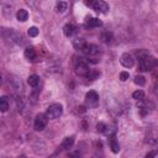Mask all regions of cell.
<instances>
[{
    "label": "cell",
    "instance_id": "ba28073f",
    "mask_svg": "<svg viewBox=\"0 0 158 158\" xmlns=\"http://www.w3.org/2000/svg\"><path fill=\"white\" fill-rule=\"evenodd\" d=\"M81 52L84 54H86L88 57H95V56H98L100 53V48L94 43H86L84 46V48L81 49Z\"/></svg>",
    "mask_w": 158,
    "mask_h": 158
},
{
    "label": "cell",
    "instance_id": "5bb4252c",
    "mask_svg": "<svg viewBox=\"0 0 158 158\" xmlns=\"http://www.w3.org/2000/svg\"><path fill=\"white\" fill-rule=\"evenodd\" d=\"M149 105H152V104H151L149 101H144V100H141V101L137 104V106H138V109H139V111H141L142 115H146V114H148V112L151 111Z\"/></svg>",
    "mask_w": 158,
    "mask_h": 158
},
{
    "label": "cell",
    "instance_id": "3957f363",
    "mask_svg": "<svg viewBox=\"0 0 158 158\" xmlns=\"http://www.w3.org/2000/svg\"><path fill=\"white\" fill-rule=\"evenodd\" d=\"M1 35H2L4 40L7 41V42L16 43V44H22V43H23V41H22L23 38H22L21 33H19V32H16V31H14V30H11V28H10V30L2 28Z\"/></svg>",
    "mask_w": 158,
    "mask_h": 158
},
{
    "label": "cell",
    "instance_id": "7402d4cb",
    "mask_svg": "<svg viewBox=\"0 0 158 158\" xmlns=\"http://www.w3.org/2000/svg\"><path fill=\"white\" fill-rule=\"evenodd\" d=\"M56 7H57V11H59V12H64V11L67 10V7H68V4H67L65 1H59V2H57Z\"/></svg>",
    "mask_w": 158,
    "mask_h": 158
},
{
    "label": "cell",
    "instance_id": "44dd1931",
    "mask_svg": "<svg viewBox=\"0 0 158 158\" xmlns=\"http://www.w3.org/2000/svg\"><path fill=\"white\" fill-rule=\"evenodd\" d=\"M132 98L135 100H137V101H141V100L144 99V91L143 90H136V91H133Z\"/></svg>",
    "mask_w": 158,
    "mask_h": 158
},
{
    "label": "cell",
    "instance_id": "ffe728a7",
    "mask_svg": "<svg viewBox=\"0 0 158 158\" xmlns=\"http://www.w3.org/2000/svg\"><path fill=\"white\" fill-rule=\"evenodd\" d=\"M9 105H10V104H9L7 96H1V98H0V110H1V112L7 111Z\"/></svg>",
    "mask_w": 158,
    "mask_h": 158
},
{
    "label": "cell",
    "instance_id": "7c38bea8",
    "mask_svg": "<svg viewBox=\"0 0 158 158\" xmlns=\"http://www.w3.org/2000/svg\"><path fill=\"white\" fill-rule=\"evenodd\" d=\"M100 26H102V22H101V20H99L96 17H89L85 21L86 28H95V27H100Z\"/></svg>",
    "mask_w": 158,
    "mask_h": 158
},
{
    "label": "cell",
    "instance_id": "d4e9b609",
    "mask_svg": "<svg viewBox=\"0 0 158 158\" xmlns=\"http://www.w3.org/2000/svg\"><path fill=\"white\" fill-rule=\"evenodd\" d=\"M135 83H136L137 85H139V86H143V85L146 84V79H144V77H142V75H136V77H135Z\"/></svg>",
    "mask_w": 158,
    "mask_h": 158
},
{
    "label": "cell",
    "instance_id": "2e32d148",
    "mask_svg": "<svg viewBox=\"0 0 158 158\" xmlns=\"http://www.w3.org/2000/svg\"><path fill=\"white\" fill-rule=\"evenodd\" d=\"M27 83H28L30 86H32V88L36 89L38 86V84H40V77L37 74H32V75H30L27 78Z\"/></svg>",
    "mask_w": 158,
    "mask_h": 158
},
{
    "label": "cell",
    "instance_id": "5b68a950",
    "mask_svg": "<svg viewBox=\"0 0 158 158\" xmlns=\"http://www.w3.org/2000/svg\"><path fill=\"white\" fill-rule=\"evenodd\" d=\"M86 5L91 6L96 12L99 14H106L109 11V4L102 1V0H96V1H88Z\"/></svg>",
    "mask_w": 158,
    "mask_h": 158
},
{
    "label": "cell",
    "instance_id": "52a82bcc",
    "mask_svg": "<svg viewBox=\"0 0 158 158\" xmlns=\"http://www.w3.org/2000/svg\"><path fill=\"white\" fill-rule=\"evenodd\" d=\"M99 102V94L94 90H90L86 93L85 95V104L89 106V107H95Z\"/></svg>",
    "mask_w": 158,
    "mask_h": 158
},
{
    "label": "cell",
    "instance_id": "484cf974",
    "mask_svg": "<svg viewBox=\"0 0 158 158\" xmlns=\"http://www.w3.org/2000/svg\"><path fill=\"white\" fill-rule=\"evenodd\" d=\"M38 28L37 27H35V26H32V27H30L28 28V36L30 37H36L37 35H38Z\"/></svg>",
    "mask_w": 158,
    "mask_h": 158
},
{
    "label": "cell",
    "instance_id": "4316f807",
    "mask_svg": "<svg viewBox=\"0 0 158 158\" xmlns=\"http://www.w3.org/2000/svg\"><path fill=\"white\" fill-rule=\"evenodd\" d=\"M106 128H107V126H106L105 123H102V122H99V123L96 125V130H98V132H105Z\"/></svg>",
    "mask_w": 158,
    "mask_h": 158
},
{
    "label": "cell",
    "instance_id": "30bf717a",
    "mask_svg": "<svg viewBox=\"0 0 158 158\" xmlns=\"http://www.w3.org/2000/svg\"><path fill=\"white\" fill-rule=\"evenodd\" d=\"M120 63L125 67V68H132L133 64H135V59L132 57V54L130 53H123L120 58Z\"/></svg>",
    "mask_w": 158,
    "mask_h": 158
},
{
    "label": "cell",
    "instance_id": "f546056e",
    "mask_svg": "<svg viewBox=\"0 0 158 158\" xmlns=\"http://www.w3.org/2000/svg\"><path fill=\"white\" fill-rule=\"evenodd\" d=\"M91 158H104V157H102V156H100V154H94Z\"/></svg>",
    "mask_w": 158,
    "mask_h": 158
},
{
    "label": "cell",
    "instance_id": "277c9868",
    "mask_svg": "<svg viewBox=\"0 0 158 158\" xmlns=\"http://www.w3.org/2000/svg\"><path fill=\"white\" fill-rule=\"evenodd\" d=\"M62 114H63V106L60 104H58V102L49 105L47 111H46V115H47L48 118H57Z\"/></svg>",
    "mask_w": 158,
    "mask_h": 158
},
{
    "label": "cell",
    "instance_id": "4fadbf2b",
    "mask_svg": "<svg viewBox=\"0 0 158 158\" xmlns=\"http://www.w3.org/2000/svg\"><path fill=\"white\" fill-rule=\"evenodd\" d=\"M75 32H77L75 25H73V23H65V25H64V27H63V33H64L67 37H72Z\"/></svg>",
    "mask_w": 158,
    "mask_h": 158
},
{
    "label": "cell",
    "instance_id": "e0dca14e",
    "mask_svg": "<svg viewBox=\"0 0 158 158\" xmlns=\"http://www.w3.org/2000/svg\"><path fill=\"white\" fill-rule=\"evenodd\" d=\"M109 143H110V147H111V151H112L114 153H118V151H120V144H118V142L116 141V138H115V136H110V139H109Z\"/></svg>",
    "mask_w": 158,
    "mask_h": 158
},
{
    "label": "cell",
    "instance_id": "603a6c76",
    "mask_svg": "<svg viewBox=\"0 0 158 158\" xmlns=\"http://www.w3.org/2000/svg\"><path fill=\"white\" fill-rule=\"evenodd\" d=\"M100 38H101V41L102 42H110L111 41V38H112V35L109 32V31H105V32H102L101 33V36H100Z\"/></svg>",
    "mask_w": 158,
    "mask_h": 158
},
{
    "label": "cell",
    "instance_id": "83f0119b",
    "mask_svg": "<svg viewBox=\"0 0 158 158\" xmlns=\"http://www.w3.org/2000/svg\"><path fill=\"white\" fill-rule=\"evenodd\" d=\"M128 78H130L128 72H121V73H120V79H121V81H126Z\"/></svg>",
    "mask_w": 158,
    "mask_h": 158
},
{
    "label": "cell",
    "instance_id": "6da1fadb",
    "mask_svg": "<svg viewBox=\"0 0 158 158\" xmlns=\"http://www.w3.org/2000/svg\"><path fill=\"white\" fill-rule=\"evenodd\" d=\"M157 64H158V59L156 57L151 56V54H147V56L138 59L139 70H142V72H148V70L153 69Z\"/></svg>",
    "mask_w": 158,
    "mask_h": 158
},
{
    "label": "cell",
    "instance_id": "8fae6325",
    "mask_svg": "<svg viewBox=\"0 0 158 158\" xmlns=\"http://www.w3.org/2000/svg\"><path fill=\"white\" fill-rule=\"evenodd\" d=\"M74 141H75L74 136H68V137H65V138L62 141V143H60V149H62V151H67V149L72 148L73 144H74Z\"/></svg>",
    "mask_w": 158,
    "mask_h": 158
},
{
    "label": "cell",
    "instance_id": "9a60e30c",
    "mask_svg": "<svg viewBox=\"0 0 158 158\" xmlns=\"http://www.w3.org/2000/svg\"><path fill=\"white\" fill-rule=\"evenodd\" d=\"M25 57H26L28 60H31V62L36 60V58H37L36 49H35L33 47H27V48L25 49Z\"/></svg>",
    "mask_w": 158,
    "mask_h": 158
},
{
    "label": "cell",
    "instance_id": "f1b7e54d",
    "mask_svg": "<svg viewBox=\"0 0 158 158\" xmlns=\"http://www.w3.org/2000/svg\"><path fill=\"white\" fill-rule=\"evenodd\" d=\"M156 154H157V152H156V151H151V152H148V153L146 154V157H144V158H154V157H156Z\"/></svg>",
    "mask_w": 158,
    "mask_h": 158
},
{
    "label": "cell",
    "instance_id": "8992f818",
    "mask_svg": "<svg viewBox=\"0 0 158 158\" xmlns=\"http://www.w3.org/2000/svg\"><path fill=\"white\" fill-rule=\"evenodd\" d=\"M47 123H48V117H47V115L46 114H38L37 116H36V118H35V130H37V131H42V130H44V127L47 126Z\"/></svg>",
    "mask_w": 158,
    "mask_h": 158
},
{
    "label": "cell",
    "instance_id": "d6986e66",
    "mask_svg": "<svg viewBox=\"0 0 158 158\" xmlns=\"http://www.w3.org/2000/svg\"><path fill=\"white\" fill-rule=\"evenodd\" d=\"M86 43H88V42H86L84 38H75V40L73 41V46H74L77 49H79V51H81Z\"/></svg>",
    "mask_w": 158,
    "mask_h": 158
},
{
    "label": "cell",
    "instance_id": "cb8c5ba5",
    "mask_svg": "<svg viewBox=\"0 0 158 158\" xmlns=\"http://www.w3.org/2000/svg\"><path fill=\"white\" fill-rule=\"evenodd\" d=\"M99 75H100V72H99V70H96V69H91L86 78L90 79V80H94V79H96Z\"/></svg>",
    "mask_w": 158,
    "mask_h": 158
},
{
    "label": "cell",
    "instance_id": "7a4b0ae2",
    "mask_svg": "<svg viewBox=\"0 0 158 158\" xmlns=\"http://www.w3.org/2000/svg\"><path fill=\"white\" fill-rule=\"evenodd\" d=\"M88 60L89 59H85L83 57H79V58H75L74 60V68H75V73L80 77H88V74L90 73V68L88 65Z\"/></svg>",
    "mask_w": 158,
    "mask_h": 158
},
{
    "label": "cell",
    "instance_id": "4dcf8cb0",
    "mask_svg": "<svg viewBox=\"0 0 158 158\" xmlns=\"http://www.w3.org/2000/svg\"><path fill=\"white\" fill-rule=\"evenodd\" d=\"M156 89H157V93H158V81H157V86H156Z\"/></svg>",
    "mask_w": 158,
    "mask_h": 158
},
{
    "label": "cell",
    "instance_id": "9c48e42d",
    "mask_svg": "<svg viewBox=\"0 0 158 158\" xmlns=\"http://www.w3.org/2000/svg\"><path fill=\"white\" fill-rule=\"evenodd\" d=\"M7 83H9V85H10V86H11V88L17 93V95H20V93H22L23 86H22V83H21V80H20L19 78L10 75V77H9V79H7Z\"/></svg>",
    "mask_w": 158,
    "mask_h": 158
},
{
    "label": "cell",
    "instance_id": "ac0fdd59",
    "mask_svg": "<svg viewBox=\"0 0 158 158\" xmlns=\"http://www.w3.org/2000/svg\"><path fill=\"white\" fill-rule=\"evenodd\" d=\"M16 17H17L19 21L25 22V21L28 19V12H27V10H25V9H20V10L17 11V14H16Z\"/></svg>",
    "mask_w": 158,
    "mask_h": 158
}]
</instances>
